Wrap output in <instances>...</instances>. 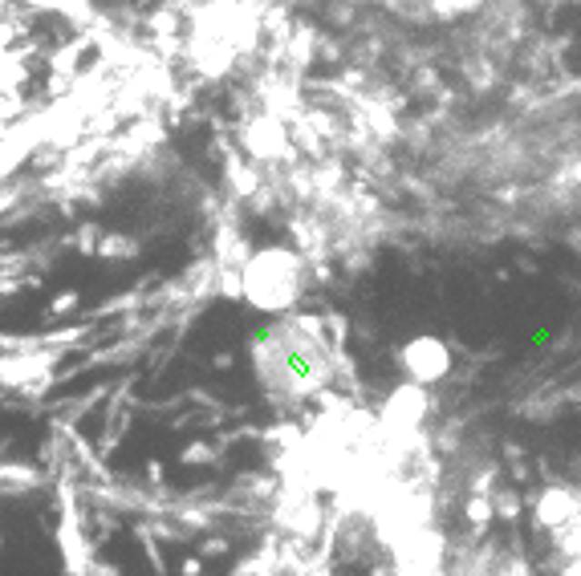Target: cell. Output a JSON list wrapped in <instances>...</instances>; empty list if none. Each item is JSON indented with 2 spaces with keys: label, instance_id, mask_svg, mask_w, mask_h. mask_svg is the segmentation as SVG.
Listing matches in <instances>:
<instances>
[{
  "label": "cell",
  "instance_id": "1",
  "mask_svg": "<svg viewBox=\"0 0 581 576\" xmlns=\"http://www.w3.org/2000/svg\"><path fill=\"white\" fill-rule=\"evenodd\" d=\"M260 365H265V378L273 382V390L281 394H309L326 382L329 373V353L317 337V329H289L273 337L260 349Z\"/></svg>",
  "mask_w": 581,
  "mask_h": 576
}]
</instances>
